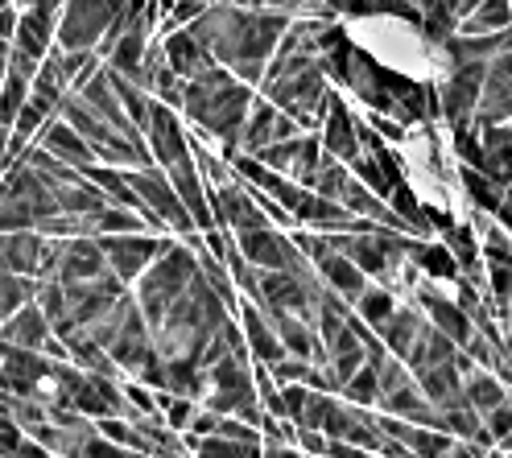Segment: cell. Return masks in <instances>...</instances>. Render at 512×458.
<instances>
[{"instance_id": "5bb4252c", "label": "cell", "mask_w": 512, "mask_h": 458, "mask_svg": "<svg viewBox=\"0 0 512 458\" xmlns=\"http://www.w3.org/2000/svg\"><path fill=\"white\" fill-rule=\"evenodd\" d=\"M54 29H58V17L50 13H38V9H21V21H17V34H13V50L42 62L50 50H54Z\"/></svg>"}, {"instance_id": "2e32d148", "label": "cell", "mask_w": 512, "mask_h": 458, "mask_svg": "<svg viewBox=\"0 0 512 458\" xmlns=\"http://www.w3.org/2000/svg\"><path fill=\"white\" fill-rule=\"evenodd\" d=\"M244 339H248V355L265 359L269 368L285 359V347H281V339L273 331V322L261 310H256V306H244Z\"/></svg>"}, {"instance_id": "ba28073f", "label": "cell", "mask_w": 512, "mask_h": 458, "mask_svg": "<svg viewBox=\"0 0 512 458\" xmlns=\"http://www.w3.org/2000/svg\"><path fill=\"white\" fill-rule=\"evenodd\" d=\"M413 302H418V310L426 314V322L434 326V331H442L455 347H467V339L475 335V322L463 314V306H459L455 298L438 293V285L430 281V285H418V289H413Z\"/></svg>"}, {"instance_id": "e0dca14e", "label": "cell", "mask_w": 512, "mask_h": 458, "mask_svg": "<svg viewBox=\"0 0 512 458\" xmlns=\"http://www.w3.org/2000/svg\"><path fill=\"white\" fill-rule=\"evenodd\" d=\"M463 401H467L479 417H484V413H492L496 405L508 401V384L496 380V376L484 372V368H471V372L463 376Z\"/></svg>"}, {"instance_id": "277c9868", "label": "cell", "mask_w": 512, "mask_h": 458, "mask_svg": "<svg viewBox=\"0 0 512 458\" xmlns=\"http://www.w3.org/2000/svg\"><path fill=\"white\" fill-rule=\"evenodd\" d=\"M124 178H128V186H133V190L141 194V203L149 207V215H153L157 223H162V227H174V232H182V236L195 232V219H190V211L182 207L178 190L170 186V178H166V170H162V166L124 170Z\"/></svg>"}, {"instance_id": "6da1fadb", "label": "cell", "mask_w": 512, "mask_h": 458, "mask_svg": "<svg viewBox=\"0 0 512 458\" xmlns=\"http://www.w3.org/2000/svg\"><path fill=\"white\" fill-rule=\"evenodd\" d=\"M252 100L256 95L248 83H240L228 67H211L199 79H186L182 112L190 116V124L211 133L223 145V157H232V153H240V133H244Z\"/></svg>"}, {"instance_id": "484cf974", "label": "cell", "mask_w": 512, "mask_h": 458, "mask_svg": "<svg viewBox=\"0 0 512 458\" xmlns=\"http://www.w3.org/2000/svg\"><path fill=\"white\" fill-rule=\"evenodd\" d=\"M496 223L512 236V199H508V194H504V203H500V211H496Z\"/></svg>"}, {"instance_id": "5b68a950", "label": "cell", "mask_w": 512, "mask_h": 458, "mask_svg": "<svg viewBox=\"0 0 512 458\" xmlns=\"http://www.w3.org/2000/svg\"><path fill=\"white\" fill-rule=\"evenodd\" d=\"M166 240L157 236H145V232H128V236H100V252L108 260V269L120 277V281H133L141 277L157 256H162Z\"/></svg>"}, {"instance_id": "3957f363", "label": "cell", "mask_w": 512, "mask_h": 458, "mask_svg": "<svg viewBox=\"0 0 512 458\" xmlns=\"http://www.w3.org/2000/svg\"><path fill=\"white\" fill-rule=\"evenodd\" d=\"M484 71H488V62H451V75H446V83L438 87V120L446 128H471L475 124Z\"/></svg>"}, {"instance_id": "7a4b0ae2", "label": "cell", "mask_w": 512, "mask_h": 458, "mask_svg": "<svg viewBox=\"0 0 512 458\" xmlns=\"http://www.w3.org/2000/svg\"><path fill=\"white\" fill-rule=\"evenodd\" d=\"M124 0H67L58 13V29H54V46L62 50H100L104 34L112 29V21L120 17Z\"/></svg>"}, {"instance_id": "4316f807", "label": "cell", "mask_w": 512, "mask_h": 458, "mask_svg": "<svg viewBox=\"0 0 512 458\" xmlns=\"http://www.w3.org/2000/svg\"><path fill=\"white\" fill-rule=\"evenodd\" d=\"M9 54H13V42L0 38V83H5V71H9Z\"/></svg>"}, {"instance_id": "8fae6325", "label": "cell", "mask_w": 512, "mask_h": 458, "mask_svg": "<svg viewBox=\"0 0 512 458\" xmlns=\"http://www.w3.org/2000/svg\"><path fill=\"white\" fill-rule=\"evenodd\" d=\"M162 42V54H166V67L178 75V79H199L207 75L211 67H219V62L211 58V50L190 34V29H174V34L166 38H157Z\"/></svg>"}, {"instance_id": "603a6c76", "label": "cell", "mask_w": 512, "mask_h": 458, "mask_svg": "<svg viewBox=\"0 0 512 458\" xmlns=\"http://www.w3.org/2000/svg\"><path fill=\"white\" fill-rule=\"evenodd\" d=\"M21 442H25V430H21V425L5 409H0V458H13Z\"/></svg>"}, {"instance_id": "52a82bcc", "label": "cell", "mask_w": 512, "mask_h": 458, "mask_svg": "<svg viewBox=\"0 0 512 458\" xmlns=\"http://www.w3.org/2000/svg\"><path fill=\"white\" fill-rule=\"evenodd\" d=\"M302 128H298V120L294 116H285L277 104H269L265 95L261 100H252V108H248V120H244V133H240V153H261L265 145H273V141H290V137H298Z\"/></svg>"}, {"instance_id": "8992f818", "label": "cell", "mask_w": 512, "mask_h": 458, "mask_svg": "<svg viewBox=\"0 0 512 458\" xmlns=\"http://www.w3.org/2000/svg\"><path fill=\"white\" fill-rule=\"evenodd\" d=\"M512 120V50L496 54L484 71V91L475 104V128H496Z\"/></svg>"}, {"instance_id": "7c38bea8", "label": "cell", "mask_w": 512, "mask_h": 458, "mask_svg": "<svg viewBox=\"0 0 512 458\" xmlns=\"http://www.w3.org/2000/svg\"><path fill=\"white\" fill-rule=\"evenodd\" d=\"M54 339L50 331V318L42 314L38 302H25L5 326H0V343L9 347H21V351H46V343Z\"/></svg>"}, {"instance_id": "cb8c5ba5", "label": "cell", "mask_w": 512, "mask_h": 458, "mask_svg": "<svg viewBox=\"0 0 512 458\" xmlns=\"http://www.w3.org/2000/svg\"><path fill=\"white\" fill-rule=\"evenodd\" d=\"M232 5H240V9H269V13H290V17H298V13L306 9V0H232Z\"/></svg>"}, {"instance_id": "9c48e42d", "label": "cell", "mask_w": 512, "mask_h": 458, "mask_svg": "<svg viewBox=\"0 0 512 458\" xmlns=\"http://www.w3.org/2000/svg\"><path fill=\"white\" fill-rule=\"evenodd\" d=\"M145 145H149L153 161H157L162 170H170V166H178V161H186V157H190V145H186L182 124H178L174 108H166L162 100H153V108H149Z\"/></svg>"}, {"instance_id": "83f0119b", "label": "cell", "mask_w": 512, "mask_h": 458, "mask_svg": "<svg viewBox=\"0 0 512 458\" xmlns=\"http://www.w3.org/2000/svg\"><path fill=\"white\" fill-rule=\"evenodd\" d=\"M500 347H504V364L512 368V322L504 326V343H500Z\"/></svg>"}, {"instance_id": "ac0fdd59", "label": "cell", "mask_w": 512, "mask_h": 458, "mask_svg": "<svg viewBox=\"0 0 512 458\" xmlns=\"http://www.w3.org/2000/svg\"><path fill=\"white\" fill-rule=\"evenodd\" d=\"M409 265L426 273L430 281H455L459 277V260L451 256L446 244H426V240H413L409 248Z\"/></svg>"}, {"instance_id": "7402d4cb", "label": "cell", "mask_w": 512, "mask_h": 458, "mask_svg": "<svg viewBox=\"0 0 512 458\" xmlns=\"http://www.w3.org/2000/svg\"><path fill=\"white\" fill-rule=\"evenodd\" d=\"M339 397H347V405H360V409L380 405V376H376V368L364 364L356 376H347L343 388H339Z\"/></svg>"}, {"instance_id": "9a60e30c", "label": "cell", "mask_w": 512, "mask_h": 458, "mask_svg": "<svg viewBox=\"0 0 512 458\" xmlns=\"http://www.w3.org/2000/svg\"><path fill=\"white\" fill-rule=\"evenodd\" d=\"M422 326H426V314L418 310V306H397L393 310V318L380 326V343L389 347V355H397V359H405L409 355V347L418 343V335H422Z\"/></svg>"}, {"instance_id": "d6986e66", "label": "cell", "mask_w": 512, "mask_h": 458, "mask_svg": "<svg viewBox=\"0 0 512 458\" xmlns=\"http://www.w3.org/2000/svg\"><path fill=\"white\" fill-rule=\"evenodd\" d=\"M500 29H512V0H479L471 17L459 25V34L475 38V34H500Z\"/></svg>"}, {"instance_id": "d4e9b609", "label": "cell", "mask_w": 512, "mask_h": 458, "mask_svg": "<svg viewBox=\"0 0 512 458\" xmlns=\"http://www.w3.org/2000/svg\"><path fill=\"white\" fill-rule=\"evenodd\" d=\"M17 21H21V9H17V5H5V9H0V38H5V42H13Z\"/></svg>"}, {"instance_id": "30bf717a", "label": "cell", "mask_w": 512, "mask_h": 458, "mask_svg": "<svg viewBox=\"0 0 512 458\" xmlns=\"http://www.w3.org/2000/svg\"><path fill=\"white\" fill-rule=\"evenodd\" d=\"M323 153L339 157V161H356L360 157V116L347 108V100L335 91L331 95V104H327V116H323Z\"/></svg>"}, {"instance_id": "4fadbf2b", "label": "cell", "mask_w": 512, "mask_h": 458, "mask_svg": "<svg viewBox=\"0 0 512 458\" xmlns=\"http://www.w3.org/2000/svg\"><path fill=\"white\" fill-rule=\"evenodd\" d=\"M38 145L46 149V153H54L58 161H67V166H75V170H87V166H95V153H91V145L75 133V128L62 120V116H54L46 128H42V137H38Z\"/></svg>"}, {"instance_id": "44dd1931", "label": "cell", "mask_w": 512, "mask_h": 458, "mask_svg": "<svg viewBox=\"0 0 512 458\" xmlns=\"http://www.w3.org/2000/svg\"><path fill=\"white\" fill-rule=\"evenodd\" d=\"M351 310H356V314L372 326V331H380V326L389 322V318H393V310H397V293H393L389 285H380V289H364Z\"/></svg>"}, {"instance_id": "ffe728a7", "label": "cell", "mask_w": 512, "mask_h": 458, "mask_svg": "<svg viewBox=\"0 0 512 458\" xmlns=\"http://www.w3.org/2000/svg\"><path fill=\"white\" fill-rule=\"evenodd\" d=\"M459 186H463V194L471 199V207H475V211H484V215H496V211H500V203H504V186H500V182H492L488 174L471 170V166H463V170H459Z\"/></svg>"}]
</instances>
